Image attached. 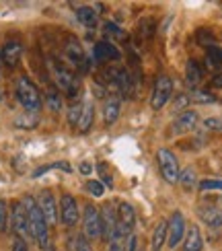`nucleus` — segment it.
Listing matches in <instances>:
<instances>
[{"label":"nucleus","instance_id":"c756f323","mask_svg":"<svg viewBox=\"0 0 222 251\" xmlns=\"http://www.w3.org/2000/svg\"><path fill=\"white\" fill-rule=\"evenodd\" d=\"M72 249L74 251H95L91 247V243H89V239L84 237V235H76V237L72 239Z\"/></svg>","mask_w":222,"mask_h":251},{"label":"nucleus","instance_id":"9b49d317","mask_svg":"<svg viewBox=\"0 0 222 251\" xmlns=\"http://www.w3.org/2000/svg\"><path fill=\"white\" fill-rule=\"evenodd\" d=\"M0 58H2V64L8 66V68H15L21 58H23V44L19 39H10L2 46L0 50Z\"/></svg>","mask_w":222,"mask_h":251},{"label":"nucleus","instance_id":"423d86ee","mask_svg":"<svg viewBox=\"0 0 222 251\" xmlns=\"http://www.w3.org/2000/svg\"><path fill=\"white\" fill-rule=\"evenodd\" d=\"M10 228L13 233L17 235V239H27L31 237V228H29V216H27V210L23 202H15L13 204V210H10Z\"/></svg>","mask_w":222,"mask_h":251},{"label":"nucleus","instance_id":"7ed1b4c3","mask_svg":"<svg viewBox=\"0 0 222 251\" xmlns=\"http://www.w3.org/2000/svg\"><path fill=\"white\" fill-rule=\"evenodd\" d=\"M49 70H51V76H54L56 87H58L60 91H64L66 95H70V97L76 95L78 87H80V85H78V78L74 76L66 66L58 64V62H49Z\"/></svg>","mask_w":222,"mask_h":251},{"label":"nucleus","instance_id":"1a4fd4ad","mask_svg":"<svg viewBox=\"0 0 222 251\" xmlns=\"http://www.w3.org/2000/svg\"><path fill=\"white\" fill-rule=\"evenodd\" d=\"M60 218L66 226H74L80 221V212H78V204H76V198L64 194L60 198Z\"/></svg>","mask_w":222,"mask_h":251},{"label":"nucleus","instance_id":"9d476101","mask_svg":"<svg viewBox=\"0 0 222 251\" xmlns=\"http://www.w3.org/2000/svg\"><path fill=\"white\" fill-rule=\"evenodd\" d=\"M37 206H39L41 214H44L48 226H51V225L58 223V204H56L54 194H51L49 190H41L39 200H37Z\"/></svg>","mask_w":222,"mask_h":251},{"label":"nucleus","instance_id":"dca6fc26","mask_svg":"<svg viewBox=\"0 0 222 251\" xmlns=\"http://www.w3.org/2000/svg\"><path fill=\"white\" fill-rule=\"evenodd\" d=\"M120 58H122V51L113 44H109V41H99L95 46V60L107 62V60H120Z\"/></svg>","mask_w":222,"mask_h":251},{"label":"nucleus","instance_id":"a211bd4d","mask_svg":"<svg viewBox=\"0 0 222 251\" xmlns=\"http://www.w3.org/2000/svg\"><path fill=\"white\" fill-rule=\"evenodd\" d=\"M204 249V239H202V233L196 225H192L187 228L185 233V239H183V251H202Z\"/></svg>","mask_w":222,"mask_h":251},{"label":"nucleus","instance_id":"393cba45","mask_svg":"<svg viewBox=\"0 0 222 251\" xmlns=\"http://www.w3.org/2000/svg\"><path fill=\"white\" fill-rule=\"evenodd\" d=\"M103 33L107 35L109 39H118V41H125V39H128V33H125L123 29H120L115 23H105L103 25Z\"/></svg>","mask_w":222,"mask_h":251},{"label":"nucleus","instance_id":"2f4dec72","mask_svg":"<svg viewBox=\"0 0 222 251\" xmlns=\"http://www.w3.org/2000/svg\"><path fill=\"white\" fill-rule=\"evenodd\" d=\"M87 192L89 194H93L95 198H101L103 194H105V185L101 183V181H97V179H91V181H87Z\"/></svg>","mask_w":222,"mask_h":251},{"label":"nucleus","instance_id":"f704fd0d","mask_svg":"<svg viewBox=\"0 0 222 251\" xmlns=\"http://www.w3.org/2000/svg\"><path fill=\"white\" fill-rule=\"evenodd\" d=\"M8 225V206L4 200H0V231H4Z\"/></svg>","mask_w":222,"mask_h":251},{"label":"nucleus","instance_id":"7c9ffc66","mask_svg":"<svg viewBox=\"0 0 222 251\" xmlns=\"http://www.w3.org/2000/svg\"><path fill=\"white\" fill-rule=\"evenodd\" d=\"M192 103V99H189V95H185V93H181V95H177L175 101H173V109L179 111V113H183L187 111V105Z\"/></svg>","mask_w":222,"mask_h":251},{"label":"nucleus","instance_id":"20e7f679","mask_svg":"<svg viewBox=\"0 0 222 251\" xmlns=\"http://www.w3.org/2000/svg\"><path fill=\"white\" fill-rule=\"evenodd\" d=\"M156 161H158V169H161L163 179L167 183L175 185L179 181V163H177V156L171 151H169V149H158Z\"/></svg>","mask_w":222,"mask_h":251},{"label":"nucleus","instance_id":"473e14b6","mask_svg":"<svg viewBox=\"0 0 222 251\" xmlns=\"http://www.w3.org/2000/svg\"><path fill=\"white\" fill-rule=\"evenodd\" d=\"M80 111H82V103H74V105H70V109H68V124L70 126H76L78 124Z\"/></svg>","mask_w":222,"mask_h":251},{"label":"nucleus","instance_id":"4468645a","mask_svg":"<svg viewBox=\"0 0 222 251\" xmlns=\"http://www.w3.org/2000/svg\"><path fill=\"white\" fill-rule=\"evenodd\" d=\"M118 223L123 228L125 233H132L134 226H136V212H134V206L128 202H120L118 204Z\"/></svg>","mask_w":222,"mask_h":251},{"label":"nucleus","instance_id":"39448f33","mask_svg":"<svg viewBox=\"0 0 222 251\" xmlns=\"http://www.w3.org/2000/svg\"><path fill=\"white\" fill-rule=\"evenodd\" d=\"M82 235L89 239H99L103 237V228H101V214L99 208L95 204H89L82 212Z\"/></svg>","mask_w":222,"mask_h":251},{"label":"nucleus","instance_id":"6ab92c4d","mask_svg":"<svg viewBox=\"0 0 222 251\" xmlns=\"http://www.w3.org/2000/svg\"><path fill=\"white\" fill-rule=\"evenodd\" d=\"M93 120H95V107H93V103L87 101V103H82V111H80V118H78V124H76V128L80 134H87L91 130V126H93Z\"/></svg>","mask_w":222,"mask_h":251},{"label":"nucleus","instance_id":"bb28decb","mask_svg":"<svg viewBox=\"0 0 222 251\" xmlns=\"http://www.w3.org/2000/svg\"><path fill=\"white\" fill-rule=\"evenodd\" d=\"M192 99H194L196 103H204V105H208V103H216V97L212 95V93L204 91V89H194Z\"/></svg>","mask_w":222,"mask_h":251},{"label":"nucleus","instance_id":"ddd939ff","mask_svg":"<svg viewBox=\"0 0 222 251\" xmlns=\"http://www.w3.org/2000/svg\"><path fill=\"white\" fill-rule=\"evenodd\" d=\"M101 214V228H103V237L109 239L113 235V231L118 228V212L113 210L111 204H103V208L99 210Z\"/></svg>","mask_w":222,"mask_h":251},{"label":"nucleus","instance_id":"f257e3e1","mask_svg":"<svg viewBox=\"0 0 222 251\" xmlns=\"http://www.w3.org/2000/svg\"><path fill=\"white\" fill-rule=\"evenodd\" d=\"M23 206H25L27 216H29L31 237H33L35 241H37V245H39L41 251H46V249L51 245V243H49V226H48L44 214H41V210H39L35 198H33V196H25V198H23Z\"/></svg>","mask_w":222,"mask_h":251},{"label":"nucleus","instance_id":"72a5a7b5","mask_svg":"<svg viewBox=\"0 0 222 251\" xmlns=\"http://www.w3.org/2000/svg\"><path fill=\"white\" fill-rule=\"evenodd\" d=\"M204 128H206V130L222 132V118H206V120H204Z\"/></svg>","mask_w":222,"mask_h":251},{"label":"nucleus","instance_id":"e433bc0d","mask_svg":"<svg viewBox=\"0 0 222 251\" xmlns=\"http://www.w3.org/2000/svg\"><path fill=\"white\" fill-rule=\"evenodd\" d=\"M13 251H29L27 241H23V239H15L13 241Z\"/></svg>","mask_w":222,"mask_h":251},{"label":"nucleus","instance_id":"6e6552de","mask_svg":"<svg viewBox=\"0 0 222 251\" xmlns=\"http://www.w3.org/2000/svg\"><path fill=\"white\" fill-rule=\"evenodd\" d=\"M167 225H169V228H167V243H169V247H171V249H175L185 239V233H187L185 218H183L181 212L177 210V212L171 214V218L167 221Z\"/></svg>","mask_w":222,"mask_h":251},{"label":"nucleus","instance_id":"b1692460","mask_svg":"<svg viewBox=\"0 0 222 251\" xmlns=\"http://www.w3.org/2000/svg\"><path fill=\"white\" fill-rule=\"evenodd\" d=\"M206 62H208L210 68L220 70L222 68V48H216V46L208 48L206 50Z\"/></svg>","mask_w":222,"mask_h":251},{"label":"nucleus","instance_id":"a19ab883","mask_svg":"<svg viewBox=\"0 0 222 251\" xmlns=\"http://www.w3.org/2000/svg\"><path fill=\"white\" fill-rule=\"evenodd\" d=\"M0 99H2V93H0Z\"/></svg>","mask_w":222,"mask_h":251},{"label":"nucleus","instance_id":"f03ea898","mask_svg":"<svg viewBox=\"0 0 222 251\" xmlns=\"http://www.w3.org/2000/svg\"><path fill=\"white\" fill-rule=\"evenodd\" d=\"M17 99L29 113H37L41 109V95L35 82L29 76H21L17 82Z\"/></svg>","mask_w":222,"mask_h":251},{"label":"nucleus","instance_id":"0eeeda50","mask_svg":"<svg viewBox=\"0 0 222 251\" xmlns=\"http://www.w3.org/2000/svg\"><path fill=\"white\" fill-rule=\"evenodd\" d=\"M171 95H173V80L169 78L167 75L158 76L156 82H154L152 97H150V107H152L154 111L163 109L167 103H169V99H171Z\"/></svg>","mask_w":222,"mask_h":251},{"label":"nucleus","instance_id":"a878e982","mask_svg":"<svg viewBox=\"0 0 222 251\" xmlns=\"http://www.w3.org/2000/svg\"><path fill=\"white\" fill-rule=\"evenodd\" d=\"M179 183H181L183 187H194V185H197V175H196V171L192 169V167H187V169H183V171H179Z\"/></svg>","mask_w":222,"mask_h":251},{"label":"nucleus","instance_id":"ea45409f","mask_svg":"<svg viewBox=\"0 0 222 251\" xmlns=\"http://www.w3.org/2000/svg\"><path fill=\"white\" fill-rule=\"evenodd\" d=\"M0 70H2V58H0Z\"/></svg>","mask_w":222,"mask_h":251},{"label":"nucleus","instance_id":"f3484780","mask_svg":"<svg viewBox=\"0 0 222 251\" xmlns=\"http://www.w3.org/2000/svg\"><path fill=\"white\" fill-rule=\"evenodd\" d=\"M66 56H68V60L72 62L74 66H78V68H82L84 66V62H87V56H84V50H82V46L78 44L76 39H68L66 41Z\"/></svg>","mask_w":222,"mask_h":251},{"label":"nucleus","instance_id":"2eb2a0df","mask_svg":"<svg viewBox=\"0 0 222 251\" xmlns=\"http://www.w3.org/2000/svg\"><path fill=\"white\" fill-rule=\"evenodd\" d=\"M199 221L204 225H208L210 228H220L222 226V208L216 206H202L197 210Z\"/></svg>","mask_w":222,"mask_h":251},{"label":"nucleus","instance_id":"c85d7f7f","mask_svg":"<svg viewBox=\"0 0 222 251\" xmlns=\"http://www.w3.org/2000/svg\"><path fill=\"white\" fill-rule=\"evenodd\" d=\"M197 187L202 192H222V179H202Z\"/></svg>","mask_w":222,"mask_h":251},{"label":"nucleus","instance_id":"4c0bfd02","mask_svg":"<svg viewBox=\"0 0 222 251\" xmlns=\"http://www.w3.org/2000/svg\"><path fill=\"white\" fill-rule=\"evenodd\" d=\"M212 87L214 89H222V70L216 72V75L212 76Z\"/></svg>","mask_w":222,"mask_h":251},{"label":"nucleus","instance_id":"5701e85b","mask_svg":"<svg viewBox=\"0 0 222 251\" xmlns=\"http://www.w3.org/2000/svg\"><path fill=\"white\" fill-rule=\"evenodd\" d=\"M76 19L84 27H95L97 25V13L93 10V6H78L76 8Z\"/></svg>","mask_w":222,"mask_h":251},{"label":"nucleus","instance_id":"c9c22d12","mask_svg":"<svg viewBox=\"0 0 222 251\" xmlns=\"http://www.w3.org/2000/svg\"><path fill=\"white\" fill-rule=\"evenodd\" d=\"M99 173H101V177H103V185L105 187H111L113 185V177H111V173H107V171H105V165H99Z\"/></svg>","mask_w":222,"mask_h":251},{"label":"nucleus","instance_id":"f8f14e48","mask_svg":"<svg viewBox=\"0 0 222 251\" xmlns=\"http://www.w3.org/2000/svg\"><path fill=\"white\" fill-rule=\"evenodd\" d=\"M197 122H199L197 111H194V109H187V111L179 113V116L175 118V122H173V132H177V134L192 132V130L196 128V126H197Z\"/></svg>","mask_w":222,"mask_h":251},{"label":"nucleus","instance_id":"412c9836","mask_svg":"<svg viewBox=\"0 0 222 251\" xmlns=\"http://www.w3.org/2000/svg\"><path fill=\"white\" fill-rule=\"evenodd\" d=\"M120 109H122L120 99H115V97L107 99V103H105V107H103L105 124H107V126H113L115 122H118V118H120Z\"/></svg>","mask_w":222,"mask_h":251},{"label":"nucleus","instance_id":"4be33fe9","mask_svg":"<svg viewBox=\"0 0 222 251\" xmlns=\"http://www.w3.org/2000/svg\"><path fill=\"white\" fill-rule=\"evenodd\" d=\"M167 228H169L167 221H161V223L154 226V231H152V241H150L152 251H161L163 245L167 243Z\"/></svg>","mask_w":222,"mask_h":251},{"label":"nucleus","instance_id":"58836bf2","mask_svg":"<svg viewBox=\"0 0 222 251\" xmlns=\"http://www.w3.org/2000/svg\"><path fill=\"white\" fill-rule=\"evenodd\" d=\"M80 173H82V175H91V173H93L91 163H82V165H80Z\"/></svg>","mask_w":222,"mask_h":251},{"label":"nucleus","instance_id":"cd10ccee","mask_svg":"<svg viewBox=\"0 0 222 251\" xmlns=\"http://www.w3.org/2000/svg\"><path fill=\"white\" fill-rule=\"evenodd\" d=\"M46 103H48V107L51 111H60L62 109V97H60V93L54 91V89H49L48 95H46Z\"/></svg>","mask_w":222,"mask_h":251},{"label":"nucleus","instance_id":"aec40b11","mask_svg":"<svg viewBox=\"0 0 222 251\" xmlns=\"http://www.w3.org/2000/svg\"><path fill=\"white\" fill-rule=\"evenodd\" d=\"M185 78H187V85H192L196 89L204 78V68L199 66L196 60H189L185 66Z\"/></svg>","mask_w":222,"mask_h":251}]
</instances>
